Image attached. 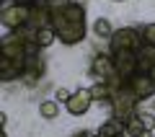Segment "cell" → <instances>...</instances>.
<instances>
[{
  "instance_id": "1",
  "label": "cell",
  "mask_w": 155,
  "mask_h": 137,
  "mask_svg": "<svg viewBox=\"0 0 155 137\" xmlns=\"http://www.w3.org/2000/svg\"><path fill=\"white\" fill-rule=\"evenodd\" d=\"M49 26L57 34V42H62L65 47H75L85 39L88 23H85V8L80 3H60V5L49 8Z\"/></svg>"
},
{
  "instance_id": "2",
  "label": "cell",
  "mask_w": 155,
  "mask_h": 137,
  "mask_svg": "<svg viewBox=\"0 0 155 137\" xmlns=\"http://www.w3.org/2000/svg\"><path fill=\"white\" fill-rule=\"evenodd\" d=\"M34 39V31H28L26 26L11 31L3 36L0 42V78L5 83L18 80V78L26 75V65H28V49L26 42Z\"/></svg>"
},
{
  "instance_id": "3",
  "label": "cell",
  "mask_w": 155,
  "mask_h": 137,
  "mask_svg": "<svg viewBox=\"0 0 155 137\" xmlns=\"http://www.w3.org/2000/svg\"><path fill=\"white\" fill-rule=\"evenodd\" d=\"M142 47V34L137 26H124L114 31L109 39V55H119V52H137Z\"/></svg>"
},
{
  "instance_id": "4",
  "label": "cell",
  "mask_w": 155,
  "mask_h": 137,
  "mask_svg": "<svg viewBox=\"0 0 155 137\" xmlns=\"http://www.w3.org/2000/svg\"><path fill=\"white\" fill-rule=\"evenodd\" d=\"M31 8H34V5H18V3H11V5L3 8V13H0V21H3V28H5V34L18 31V28L28 26Z\"/></svg>"
},
{
  "instance_id": "5",
  "label": "cell",
  "mask_w": 155,
  "mask_h": 137,
  "mask_svg": "<svg viewBox=\"0 0 155 137\" xmlns=\"http://www.w3.org/2000/svg\"><path fill=\"white\" fill-rule=\"evenodd\" d=\"M111 57H114L116 78L129 80L132 75H137V72H140V67H137V52H119V55H111Z\"/></svg>"
},
{
  "instance_id": "6",
  "label": "cell",
  "mask_w": 155,
  "mask_h": 137,
  "mask_svg": "<svg viewBox=\"0 0 155 137\" xmlns=\"http://www.w3.org/2000/svg\"><path fill=\"white\" fill-rule=\"evenodd\" d=\"M91 106H93V96H91V88H78V91H72L70 101L65 104V109L70 111L72 116H83L91 111Z\"/></svg>"
},
{
  "instance_id": "7",
  "label": "cell",
  "mask_w": 155,
  "mask_h": 137,
  "mask_svg": "<svg viewBox=\"0 0 155 137\" xmlns=\"http://www.w3.org/2000/svg\"><path fill=\"white\" fill-rule=\"evenodd\" d=\"M127 85L132 88V93L137 96L140 101H147V99H155V80L147 75V72H137L127 80Z\"/></svg>"
},
{
  "instance_id": "8",
  "label": "cell",
  "mask_w": 155,
  "mask_h": 137,
  "mask_svg": "<svg viewBox=\"0 0 155 137\" xmlns=\"http://www.w3.org/2000/svg\"><path fill=\"white\" fill-rule=\"evenodd\" d=\"M116 70H114V57L109 55V52H101V55L93 57V62H91V78L93 80H109V78H114Z\"/></svg>"
},
{
  "instance_id": "9",
  "label": "cell",
  "mask_w": 155,
  "mask_h": 137,
  "mask_svg": "<svg viewBox=\"0 0 155 137\" xmlns=\"http://www.w3.org/2000/svg\"><path fill=\"white\" fill-rule=\"evenodd\" d=\"M137 67H140V72H147V75H150V70H155V47L142 44L137 49Z\"/></svg>"
},
{
  "instance_id": "10",
  "label": "cell",
  "mask_w": 155,
  "mask_h": 137,
  "mask_svg": "<svg viewBox=\"0 0 155 137\" xmlns=\"http://www.w3.org/2000/svg\"><path fill=\"white\" fill-rule=\"evenodd\" d=\"M124 129H127V127H124L119 119H109V122H104V124L98 127V135L101 137H122Z\"/></svg>"
},
{
  "instance_id": "11",
  "label": "cell",
  "mask_w": 155,
  "mask_h": 137,
  "mask_svg": "<svg viewBox=\"0 0 155 137\" xmlns=\"http://www.w3.org/2000/svg\"><path fill=\"white\" fill-rule=\"evenodd\" d=\"M34 42L39 44V49H47V47H52V44L57 42V34L52 31V26H47V28H39V31L34 34Z\"/></svg>"
},
{
  "instance_id": "12",
  "label": "cell",
  "mask_w": 155,
  "mask_h": 137,
  "mask_svg": "<svg viewBox=\"0 0 155 137\" xmlns=\"http://www.w3.org/2000/svg\"><path fill=\"white\" fill-rule=\"evenodd\" d=\"M93 34L98 39H106V42H109V39L114 36V26H111L109 18H96L93 21Z\"/></svg>"
},
{
  "instance_id": "13",
  "label": "cell",
  "mask_w": 155,
  "mask_h": 137,
  "mask_svg": "<svg viewBox=\"0 0 155 137\" xmlns=\"http://www.w3.org/2000/svg\"><path fill=\"white\" fill-rule=\"evenodd\" d=\"M91 96H93V101H109L111 99V85L106 80H96L91 85Z\"/></svg>"
},
{
  "instance_id": "14",
  "label": "cell",
  "mask_w": 155,
  "mask_h": 137,
  "mask_svg": "<svg viewBox=\"0 0 155 137\" xmlns=\"http://www.w3.org/2000/svg\"><path fill=\"white\" fill-rule=\"evenodd\" d=\"M39 114H41V119H57L60 116V104H57L54 99H47L39 104Z\"/></svg>"
},
{
  "instance_id": "15",
  "label": "cell",
  "mask_w": 155,
  "mask_h": 137,
  "mask_svg": "<svg viewBox=\"0 0 155 137\" xmlns=\"http://www.w3.org/2000/svg\"><path fill=\"white\" fill-rule=\"evenodd\" d=\"M137 114H140V111H137ZM124 127H127V129H124L127 135H134V137H142V135H145V127H142V122H140V116L129 119V122H127Z\"/></svg>"
},
{
  "instance_id": "16",
  "label": "cell",
  "mask_w": 155,
  "mask_h": 137,
  "mask_svg": "<svg viewBox=\"0 0 155 137\" xmlns=\"http://www.w3.org/2000/svg\"><path fill=\"white\" fill-rule=\"evenodd\" d=\"M140 34H142V44L155 47V23H145V26H140Z\"/></svg>"
},
{
  "instance_id": "17",
  "label": "cell",
  "mask_w": 155,
  "mask_h": 137,
  "mask_svg": "<svg viewBox=\"0 0 155 137\" xmlns=\"http://www.w3.org/2000/svg\"><path fill=\"white\" fill-rule=\"evenodd\" d=\"M140 122H142V127H145V132H153L155 129V114L153 111H140Z\"/></svg>"
},
{
  "instance_id": "18",
  "label": "cell",
  "mask_w": 155,
  "mask_h": 137,
  "mask_svg": "<svg viewBox=\"0 0 155 137\" xmlns=\"http://www.w3.org/2000/svg\"><path fill=\"white\" fill-rule=\"evenodd\" d=\"M70 96H72V91H70V88H65V85H60L54 91V101H57V104H67Z\"/></svg>"
},
{
  "instance_id": "19",
  "label": "cell",
  "mask_w": 155,
  "mask_h": 137,
  "mask_svg": "<svg viewBox=\"0 0 155 137\" xmlns=\"http://www.w3.org/2000/svg\"><path fill=\"white\" fill-rule=\"evenodd\" d=\"M11 3H18V5H39V3H44V0H3V8L11 5Z\"/></svg>"
},
{
  "instance_id": "20",
  "label": "cell",
  "mask_w": 155,
  "mask_h": 137,
  "mask_svg": "<svg viewBox=\"0 0 155 137\" xmlns=\"http://www.w3.org/2000/svg\"><path fill=\"white\" fill-rule=\"evenodd\" d=\"M72 137H96V132L93 129H80V132H75Z\"/></svg>"
},
{
  "instance_id": "21",
  "label": "cell",
  "mask_w": 155,
  "mask_h": 137,
  "mask_svg": "<svg viewBox=\"0 0 155 137\" xmlns=\"http://www.w3.org/2000/svg\"><path fill=\"white\" fill-rule=\"evenodd\" d=\"M5 124H8V114H0V127L5 129Z\"/></svg>"
},
{
  "instance_id": "22",
  "label": "cell",
  "mask_w": 155,
  "mask_h": 137,
  "mask_svg": "<svg viewBox=\"0 0 155 137\" xmlns=\"http://www.w3.org/2000/svg\"><path fill=\"white\" fill-rule=\"evenodd\" d=\"M142 137H155V135H153V132H145V135H142Z\"/></svg>"
},
{
  "instance_id": "23",
  "label": "cell",
  "mask_w": 155,
  "mask_h": 137,
  "mask_svg": "<svg viewBox=\"0 0 155 137\" xmlns=\"http://www.w3.org/2000/svg\"><path fill=\"white\" fill-rule=\"evenodd\" d=\"M0 137H8V135H5V129H3V132H0Z\"/></svg>"
},
{
  "instance_id": "24",
  "label": "cell",
  "mask_w": 155,
  "mask_h": 137,
  "mask_svg": "<svg viewBox=\"0 0 155 137\" xmlns=\"http://www.w3.org/2000/svg\"><path fill=\"white\" fill-rule=\"evenodd\" d=\"M122 137H134V135H127V132H124V135H122Z\"/></svg>"
},
{
  "instance_id": "25",
  "label": "cell",
  "mask_w": 155,
  "mask_h": 137,
  "mask_svg": "<svg viewBox=\"0 0 155 137\" xmlns=\"http://www.w3.org/2000/svg\"><path fill=\"white\" fill-rule=\"evenodd\" d=\"M153 111H155V99H153Z\"/></svg>"
},
{
  "instance_id": "26",
  "label": "cell",
  "mask_w": 155,
  "mask_h": 137,
  "mask_svg": "<svg viewBox=\"0 0 155 137\" xmlns=\"http://www.w3.org/2000/svg\"><path fill=\"white\" fill-rule=\"evenodd\" d=\"M114 3H124V0H114Z\"/></svg>"
}]
</instances>
